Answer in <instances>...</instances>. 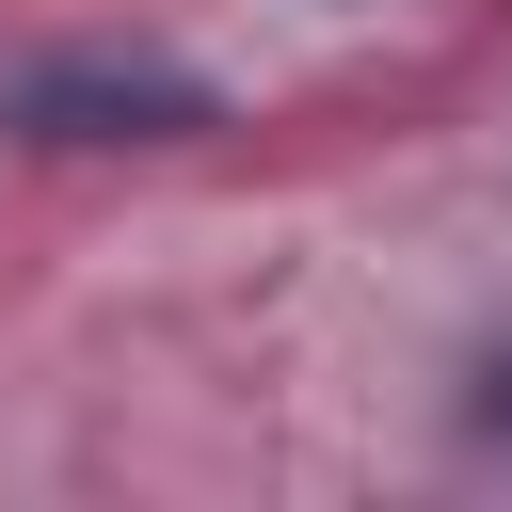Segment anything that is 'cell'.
Here are the masks:
<instances>
[{"label":"cell","mask_w":512,"mask_h":512,"mask_svg":"<svg viewBox=\"0 0 512 512\" xmlns=\"http://www.w3.org/2000/svg\"><path fill=\"white\" fill-rule=\"evenodd\" d=\"M464 432H480V448H512V352L480 368V400H464Z\"/></svg>","instance_id":"7a4b0ae2"},{"label":"cell","mask_w":512,"mask_h":512,"mask_svg":"<svg viewBox=\"0 0 512 512\" xmlns=\"http://www.w3.org/2000/svg\"><path fill=\"white\" fill-rule=\"evenodd\" d=\"M0 128L16 144H192L224 128V80L176 48H32L0 64Z\"/></svg>","instance_id":"6da1fadb"}]
</instances>
